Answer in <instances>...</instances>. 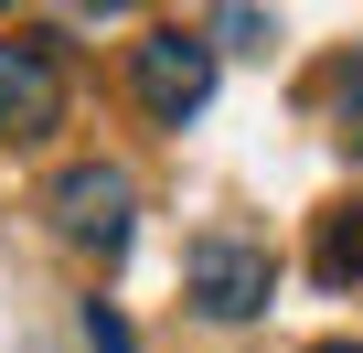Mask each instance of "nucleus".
<instances>
[{
	"instance_id": "obj_6",
	"label": "nucleus",
	"mask_w": 363,
	"mask_h": 353,
	"mask_svg": "<svg viewBox=\"0 0 363 353\" xmlns=\"http://www.w3.org/2000/svg\"><path fill=\"white\" fill-rule=\"evenodd\" d=\"M86 342H96V353H128V321H118V310H86Z\"/></svg>"
},
{
	"instance_id": "obj_3",
	"label": "nucleus",
	"mask_w": 363,
	"mask_h": 353,
	"mask_svg": "<svg viewBox=\"0 0 363 353\" xmlns=\"http://www.w3.org/2000/svg\"><path fill=\"white\" fill-rule=\"evenodd\" d=\"M65 118V65L43 33H11L0 43V139H43Z\"/></svg>"
},
{
	"instance_id": "obj_5",
	"label": "nucleus",
	"mask_w": 363,
	"mask_h": 353,
	"mask_svg": "<svg viewBox=\"0 0 363 353\" xmlns=\"http://www.w3.org/2000/svg\"><path fill=\"white\" fill-rule=\"evenodd\" d=\"M320 278H331V289H363V204H342V214L320 225Z\"/></svg>"
},
{
	"instance_id": "obj_7",
	"label": "nucleus",
	"mask_w": 363,
	"mask_h": 353,
	"mask_svg": "<svg viewBox=\"0 0 363 353\" xmlns=\"http://www.w3.org/2000/svg\"><path fill=\"white\" fill-rule=\"evenodd\" d=\"M320 353H363V342H320Z\"/></svg>"
},
{
	"instance_id": "obj_4",
	"label": "nucleus",
	"mask_w": 363,
	"mask_h": 353,
	"mask_svg": "<svg viewBox=\"0 0 363 353\" xmlns=\"http://www.w3.org/2000/svg\"><path fill=\"white\" fill-rule=\"evenodd\" d=\"M128 214H139V183L118 161H75L65 183H54V225L75 246H128Z\"/></svg>"
},
{
	"instance_id": "obj_2",
	"label": "nucleus",
	"mask_w": 363,
	"mask_h": 353,
	"mask_svg": "<svg viewBox=\"0 0 363 353\" xmlns=\"http://www.w3.org/2000/svg\"><path fill=\"white\" fill-rule=\"evenodd\" d=\"M182 289H193L203 321H257L267 289H278V257L246 246V236H193V257H182Z\"/></svg>"
},
{
	"instance_id": "obj_1",
	"label": "nucleus",
	"mask_w": 363,
	"mask_h": 353,
	"mask_svg": "<svg viewBox=\"0 0 363 353\" xmlns=\"http://www.w3.org/2000/svg\"><path fill=\"white\" fill-rule=\"evenodd\" d=\"M128 86H139V107H150L160 129L203 118V97H214V43H203V33H182V22H160V33L128 54Z\"/></svg>"
}]
</instances>
